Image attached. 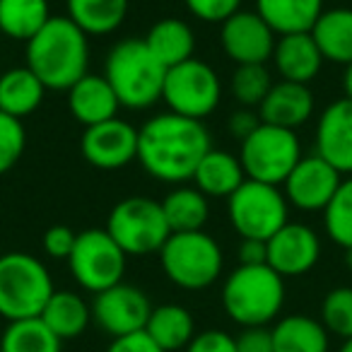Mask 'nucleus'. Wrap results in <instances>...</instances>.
Wrapping results in <instances>:
<instances>
[{
	"label": "nucleus",
	"mask_w": 352,
	"mask_h": 352,
	"mask_svg": "<svg viewBox=\"0 0 352 352\" xmlns=\"http://www.w3.org/2000/svg\"><path fill=\"white\" fill-rule=\"evenodd\" d=\"M210 150V133L203 121L171 111L147 118L138 131V162L152 179L164 184L191 182Z\"/></svg>",
	"instance_id": "1"
},
{
	"label": "nucleus",
	"mask_w": 352,
	"mask_h": 352,
	"mask_svg": "<svg viewBox=\"0 0 352 352\" xmlns=\"http://www.w3.org/2000/svg\"><path fill=\"white\" fill-rule=\"evenodd\" d=\"M27 68L46 89L68 92L89 73V36L68 17H51L27 41Z\"/></svg>",
	"instance_id": "2"
},
{
	"label": "nucleus",
	"mask_w": 352,
	"mask_h": 352,
	"mask_svg": "<svg viewBox=\"0 0 352 352\" xmlns=\"http://www.w3.org/2000/svg\"><path fill=\"white\" fill-rule=\"evenodd\" d=\"M285 304V278L265 265H239L222 285L225 314L241 328L268 326Z\"/></svg>",
	"instance_id": "3"
},
{
	"label": "nucleus",
	"mask_w": 352,
	"mask_h": 352,
	"mask_svg": "<svg viewBox=\"0 0 352 352\" xmlns=\"http://www.w3.org/2000/svg\"><path fill=\"white\" fill-rule=\"evenodd\" d=\"M166 68L152 56L142 39H123L109 51L104 78L118 104L126 109H150L162 99Z\"/></svg>",
	"instance_id": "4"
},
{
	"label": "nucleus",
	"mask_w": 352,
	"mask_h": 352,
	"mask_svg": "<svg viewBox=\"0 0 352 352\" xmlns=\"http://www.w3.org/2000/svg\"><path fill=\"white\" fill-rule=\"evenodd\" d=\"M54 292V278L36 256L22 251L0 256V316L8 323L41 316Z\"/></svg>",
	"instance_id": "5"
},
{
	"label": "nucleus",
	"mask_w": 352,
	"mask_h": 352,
	"mask_svg": "<svg viewBox=\"0 0 352 352\" xmlns=\"http://www.w3.org/2000/svg\"><path fill=\"white\" fill-rule=\"evenodd\" d=\"M160 263L169 283L188 292H198L220 278L225 256L208 232H171L160 249Z\"/></svg>",
	"instance_id": "6"
},
{
	"label": "nucleus",
	"mask_w": 352,
	"mask_h": 352,
	"mask_svg": "<svg viewBox=\"0 0 352 352\" xmlns=\"http://www.w3.org/2000/svg\"><path fill=\"white\" fill-rule=\"evenodd\" d=\"M227 215L241 239L268 241L289 222V203L273 184L246 179L227 198Z\"/></svg>",
	"instance_id": "7"
},
{
	"label": "nucleus",
	"mask_w": 352,
	"mask_h": 352,
	"mask_svg": "<svg viewBox=\"0 0 352 352\" xmlns=\"http://www.w3.org/2000/svg\"><path fill=\"white\" fill-rule=\"evenodd\" d=\"M302 157V142L297 133L263 121L249 138L241 140L239 150V162L244 166L246 179L273 186L285 184Z\"/></svg>",
	"instance_id": "8"
},
{
	"label": "nucleus",
	"mask_w": 352,
	"mask_h": 352,
	"mask_svg": "<svg viewBox=\"0 0 352 352\" xmlns=\"http://www.w3.org/2000/svg\"><path fill=\"white\" fill-rule=\"evenodd\" d=\"M107 232L126 256L160 254V249L171 234L162 203L142 196L116 203L109 212Z\"/></svg>",
	"instance_id": "9"
},
{
	"label": "nucleus",
	"mask_w": 352,
	"mask_h": 352,
	"mask_svg": "<svg viewBox=\"0 0 352 352\" xmlns=\"http://www.w3.org/2000/svg\"><path fill=\"white\" fill-rule=\"evenodd\" d=\"M162 99L171 113L203 121L220 107L222 82L212 65H208L206 60L188 58L166 68Z\"/></svg>",
	"instance_id": "10"
},
{
	"label": "nucleus",
	"mask_w": 352,
	"mask_h": 352,
	"mask_svg": "<svg viewBox=\"0 0 352 352\" xmlns=\"http://www.w3.org/2000/svg\"><path fill=\"white\" fill-rule=\"evenodd\" d=\"M126 258L128 256L107 230H85L75 239L68 256V268L80 287L99 294L123 283Z\"/></svg>",
	"instance_id": "11"
},
{
	"label": "nucleus",
	"mask_w": 352,
	"mask_h": 352,
	"mask_svg": "<svg viewBox=\"0 0 352 352\" xmlns=\"http://www.w3.org/2000/svg\"><path fill=\"white\" fill-rule=\"evenodd\" d=\"M150 314H152L150 299L135 285L118 283L113 287L104 289V292L94 294L92 321L111 338L145 331Z\"/></svg>",
	"instance_id": "12"
},
{
	"label": "nucleus",
	"mask_w": 352,
	"mask_h": 352,
	"mask_svg": "<svg viewBox=\"0 0 352 352\" xmlns=\"http://www.w3.org/2000/svg\"><path fill=\"white\" fill-rule=\"evenodd\" d=\"M340 171L328 164L316 152L309 157H302L292 174L285 179L283 193L292 208L302 212H323L331 198L336 196L340 186Z\"/></svg>",
	"instance_id": "13"
},
{
	"label": "nucleus",
	"mask_w": 352,
	"mask_h": 352,
	"mask_svg": "<svg viewBox=\"0 0 352 352\" xmlns=\"http://www.w3.org/2000/svg\"><path fill=\"white\" fill-rule=\"evenodd\" d=\"M275 32L256 10H239L222 22V51L236 65H265L273 58Z\"/></svg>",
	"instance_id": "14"
},
{
	"label": "nucleus",
	"mask_w": 352,
	"mask_h": 352,
	"mask_svg": "<svg viewBox=\"0 0 352 352\" xmlns=\"http://www.w3.org/2000/svg\"><path fill=\"white\" fill-rule=\"evenodd\" d=\"M80 152L97 169H121L138 160V128L123 118H109L85 128Z\"/></svg>",
	"instance_id": "15"
},
{
	"label": "nucleus",
	"mask_w": 352,
	"mask_h": 352,
	"mask_svg": "<svg viewBox=\"0 0 352 352\" xmlns=\"http://www.w3.org/2000/svg\"><path fill=\"white\" fill-rule=\"evenodd\" d=\"M265 244H268V265L283 278L309 273L321 258L318 234L302 222H287Z\"/></svg>",
	"instance_id": "16"
},
{
	"label": "nucleus",
	"mask_w": 352,
	"mask_h": 352,
	"mask_svg": "<svg viewBox=\"0 0 352 352\" xmlns=\"http://www.w3.org/2000/svg\"><path fill=\"white\" fill-rule=\"evenodd\" d=\"M316 155L340 174L352 176V102L338 99L328 104L316 123Z\"/></svg>",
	"instance_id": "17"
},
{
	"label": "nucleus",
	"mask_w": 352,
	"mask_h": 352,
	"mask_svg": "<svg viewBox=\"0 0 352 352\" xmlns=\"http://www.w3.org/2000/svg\"><path fill=\"white\" fill-rule=\"evenodd\" d=\"M311 113H314L311 89L307 85L287 82V80L273 82L268 97L258 107L261 121L278 128H287V131L304 126L311 118Z\"/></svg>",
	"instance_id": "18"
},
{
	"label": "nucleus",
	"mask_w": 352,
	"mask_h": 352,
	"mask_svg": "<svg viewBox=\"0 0 352 352\" xmlns=\"http://www.w3.org/2000/svg\"><path fill=\"white\" fill-rule=\"evenodd\" d=\"M273 63L283 80L309 85L321 73L323 56L318 51L314 36L309 32H302V34H285L275 41Z\"/></svg>",
	"instance_id": "19"
},
{
	"label": "nucleus",
	"mask_w": 352,
	"mask_h": 352,
	"mask_svg": "<svg viewBox=\"0 0 352 352\" xmlns=\"http://www.w3.org/2000/svg\"><path fill=\"white\" fill-rule=\"evenodd\" d=\"M118 107L121 104L104 75L87 73L68 89V109L75 121L82 123L85 128L116 118Z\"/></svg>",
	"instance_id": "20"
},
{
	"label": "nucleus",
	"mask_w": 352,
	"mask_h": 352,
	"mask_svg": "<svg viewBox=\"0 0 352 352\" xmlns=\"http://www.w3.org/2000/svg\"><path fill=\"white\" fill-rule=\"evenodd\" d=\"M193 182L206 198H230L246 182V174L239 157L212 147L196 166Z\"/></svg>",
	"instance_id": "21"
},
{
	"label": "nucleus",
	"mask_w": 352,
	"mask_h": 352,
	"mask_svg": "<svg viewBox=\"0 0 352 352\" xmlns=\"http://www.w3.org/2000/svg\"><path fill=\"white\" fill-rule=\"evenodd\" d=\"M256 12L275 36L311 32L323 12V0H256Z\"/></svg>",
	"instance_id": "22"
},
{
	"label": "nucleus",
	"mask_w": 352,
	"mask_h": 352,
	"mask_svg": "<svg viewBox=\"0 0 352 352\" xmlns=\"http://www.w3.org/2000/svg\"><path fill=\"white\" fill-rule=\"evenodd\" d=\"M142 41L164 68L193 58V51H196V36H193L191 25L179 17H164L155 22Z\"/></svg>",
	"instance_id": "23"
},
{
	"label": "nucleus",
	"mask_w": 352,
	"mask_h": 352,
	"mask_svg": "<svg viewBox=\"0 0 352 352\" xmlns=\"http://www.w3.org/2000/svg\"><path fill=\"white\" fill-rule=\"evenodd\" d=\"M309 34L316 41L323 60L338 65L352 63V8L323 10Z\"/></svg>",
	"instance_id": "24"
},
{
	"label": "nucleus",
	"mask_w": 352,
	"mask_h": 352,
	"mask_svg": "<svg viewBox=\"0 0 352 352\" xmlns=\"http://www.w3.org/2000/svg\"><path fill=\"white\" fill-rule=\"evenodd\" d=\"M275 352H328L331 333L318 318L292 314L285 316L270 328Z\"/></svg>",
	"instance_id": "25"
},
{
	"label": "nucleus",
	"mask_w": 352,
	"mask_h": 352,
	"mask_svg": "<svg viewBox=\"0 0 352 352\" xmlns=\"http://www.w3.org/2000/svg\"><path fill=\"white\" fill-rule=\"evenodd\" d=\"M46 87L27 65L10 68L0 75V111L27 118L41 107Z\"/></svg>",
	"instance_id": "26"
},
{
	"label": "nucleus",
	"mask_w": 352,
	"mask_h": 352,
	"mask_svg": "<svg viewBox=\"0 0 352 352\" xmlns=\"http://www.w3.org/2000/svg\"><path fill=\"white\" fill-rule=\"evenodd\" d=\"M128 8L131 0H65V17L87 36H107L126 22Z\"/></svg>",
	"instance_id": "27"
},
{
	"label": "nucleus",
	"mask_w": 352,
	"mask_h": 352,
	"mask_svg": "<svg viewBox=\"0 0 352 352\" xmlns=\"http://www.w3.org/2000/svg\"><path fill=\"white\" fill-rule=\"evenodd\" d=\"M145 333L164 352L186 350L196 336V321L182 304H162V307H152Z\"/></svg>",
	"instance_id": "28"
},
{
	"label": "nucleus",
	"mask_w": 352,
	"mask_h": 352,
	"mask_svg": "<svg viewBox=\"0 0 352 352\" xmlns=\"http://www.w3.org/2000/svg\"><path fill=\"white\" fill-rule=\"evenodd\" d=\"M39 318L60 340H75L87 331L92 321V307L70 289H56Z\"/></svg>",
	"instance_id": "29"
},
{
	"label": "nucleus",
	"mask_w": 352,
	"mask_h": 352,
	"mask_svg": "<svg viewBox=\"0 0 352 352\" xmlns=\"http://www.w3.org/2000/svg\"><path fill=\"white\" fill-rule=\"evenodd\" d=\"M49 20V0H0V32L12 41L27 44Z\"/></svg>",
	"instance_id": "30"
},
{
	"label": "nucleus",
	"mask_w": 352,
	"mask_h": 352,
	"mask_svg": "<svg viewBox=\"0 0 352 352\" xmlns=\"http://www.w3.org/2000/svg\"><path fill=\"white\" fill-rule=\"evenodd\" d=\"M166 225L171 232H198L210 217L208 198L196 186H179L162 201Z\"/></svg>",
	"instance_id": "31"
},
{
	"label": "nucleus",
	"mask_w": 352,
	"mask_h": 352,
	"mask_svg": "<svg viewBox=\"0 0 352 352\" xmlns=\"http://www.w3.org/2000/svg\"><path fill=\"white\" fill-rule=\"evenodd\" d=\"M0 352H63V340L36 318L10 321L0 336Z\"/></svg>",
	"instance_id": "32"
},
{
	"label": "nucleus",
	"mask_w": 352,
	"mask_h": 352,
	"mask_svg": "<svg viewBox=\"0 0 352 352\" xmlns=\"http://www.w3.org/2000/svg\"><path fill=\"white\" fill-rule=\"evenodd\" d=\"M323 227L340 249L352 246V176L342 179L336 196L323 210Z\"/></svg>",
	"instance_id": "33"
},
{
	"label": "nucleus",
	"mask_w": 352,
	"mask_h": 352,
	"mask_svg": "<svg viewBox=\"0 0 352 352\" xmlns=\"http://www.w3.org/2000/svg\"><path fill=\"white\" fill-rule=\"evenodd\" d=\"M230 87L241 107L258 109L273 87V78L265 65H236Z\"/></svg>",
	"instance_id": "34"
},
{
	"label": "nucleus",
	"mask_w": 352,
	"mask_h": 352,
	"mask_svg": "<svg viewBox=\"0 0 352 352\" xmlns=\"http://www.w3.org/2000/svg\"><path fill=\"white\" fill-rule=\"evenodd\" d=\"M321 323L342 340L352 338V287H336L323 297Z\"/></svg>",
	"instance_id": "35"
},
{
	"label": "nucleus",
	"mask_w": 352,
	"mask_h": 352,
	"mask_svg": "<svg viewBox=\"0 0 352 352\" xmlns=\"http://www.w3.org/2000/svg\"><path fill=\"white\" fill-rule=\"evenodd\" d=\"M27 147V131L20 118L0 111V174L10 171L20 162Z\"/></svg>",
	"instance_id": "36"
},
{
	"label": "nucleus",
	"mask_w": 352,
	"mask_h": 352,
	"mask_svg": "<svg viewBox=\"0 0 352 352\" xmlns=\"http://www.w3.org/2000/svg\"><path fill=\"white\" fill-rule=\"evenodd\" d=\"M184 3L196 20L208 22V25H215V22L222 25L241 10V0H184Z\"/></svg>",
	"instance_id": "37"
},
{
	"label": "nucleus",
	"mask_w": 352,
	"mask_h": 352,
	"mask_svg": "<svg viewBox=\"0 0 352 352\" xmlns=\"http://www.w3.org/2000/svg\"><path fill=\"white\" fill-rule=\"evenodd\" d=\"M184 352H236V340L227 331H203L196 333Z\"/></svg>",
	"instance_id": "38"
},
{
	"label": "nucleus",
	"mask_w": 352,
	"mask_h": 352,
	"mask_svg": "<svg viewBox=\"0 0 352 352\" xmlns=\"http://www.w3.org/2000/svg\"><path fill=\"white\" fill-rule=\"evenodd\" d=\"M75 239H78V234H75L68 225H54V227H49L44 234V251L51 258L68 261L70 251H73V246H75Z\"/></svg>",
	"instance_id": "39"
},
{
	"label": "nucleus",
	"mask_w": 352,
	"mask_h": 352,
	"mask_svg": "<svg viewBox=\"0 0 352 352\" xmlns=\"http://www.w3.org/2000/svg\"><path fill=\"white\" fill-rule=\"evenodd\" d=\"M236 340V352H275L273 350V333L268 326L244 328Z\"/></svg>",
	"instance_id": "40"
},
{
	"label": "nucleus",
	"mask_w": 352,
	"mask_h": 352,
	"mask_svg": "<svg viewBox=\"0 0 352 352\" xmlns=\"http://www.w3.org/2000/svg\"><path fill=\"white\" fill-rule=\"evenodd\" d=\"M258 126H261V116L256 109L241 107V109H236V111H232L230 118H227V131L239 142L244 140V138H249Z\"/></svg>",
	"instance_id": "41"
},
{
	"label": "nucleus",
	"mask_w": 352,
	"mask_h": 352,
	"mask_svg": "<svg viewBox=\"0 0 352 352\" xmlns=\"http://www.w3.org/2000/svg\"><path fill=\"white\" fill-rule=\"evenodd\" d=\"M107 352H164L145 331L131 333V336L113 338L111 345L107 347Z\"/></svg>",
	"instance_id": "42"
},
{
	"label": "nucleus",
	"mask_w": 352,
	"mask_h": 352,
	"mask_svg": "<svg viewBox=\"0 0 352 352\" xmlns=\"http://www.w3.org/2000/svg\"><path fill=\"white\" fill-rule=\"evenodd\" d=\"M268 263V244L261 239H241L239 265H265Z\"/></svg>",
	"instance_id": "43"
},
{
	"label": "nucleus",
	"mask_w": 352,
	"mask_h": 352,
	"mask_svg": "<svg viewBox=\"0 0 352 352\" xmlns=\"http://www.w3.org/2000/svg\"><path fill=\"white\" fill-rule=\"evenodd\" d=\"M342 89H345V99L352 102V63L345 65V75H342Z\"/></svg>",
	"instance_id": "44"
},
{
	"label": "nucleus",
	"mask_w": 352,
	"mask_h": 352,
	"mask_svg": "<svg viewBox=\"0 0 352 352\" xmlns=\"http://www.w3.org/2000/svg\"><path fill=\"white\" fill-rule=\"evenodd\" d=\"M342 263H345V268L352 273V246L350 249H342Z\"/></svg>",
	"instance_id": "45"
},
{
	"label": "nucleus",
	"mask_w": 352,
	"mask_h": 352,
	"mask_svg": "<svg viewBox=\"0 0 352 352\" xmlns=\"http://www.w3.org/2000/svg\"><path fill=\"white\" fill-rule=\"evenodd\" d=\"M340 352H352V338H347V340H345V342H342Z\"/></svg>",
	"instance_id": "46"
}]
</instances>
